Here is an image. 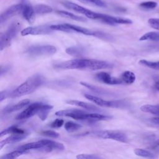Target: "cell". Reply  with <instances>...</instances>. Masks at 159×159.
<instances>
[{
    "label": "cell",
    "instance_id": "obj_1",
    "mask_svg": "<svg viewBox=\"0 0 159 159\" xmlns=\"http://www.w3.org/2000/svg\"><path fill=\"white\" fill-rule=\"evenodd\" d=\"M56 69L60 70H98L111 68L112 65L109 62L95 59H74L55 64Z\"/></svg>",
    "mask_w": 159,
    "mask_h": 159
},
{
    "label": "cell",
    "instance_id": "obj_2",
    "mask_svg": "<svg viewBox=\"0 0 159 159\" xmlns=\"http://www.w3.org/2000/svg\"><path fill=\"white\" fill-rule=\"evenodd\" d=\"M44 77L40 74H35L29 78L10 93L12 98H17L34 92L44 82Z\"/></svg>",
    "mask_w": 159,
    "mask_h": 159
},
{
    "label": "cell",
    "instance_id": "obj_3",
    "mask_svg": "<svg viewBox=\"0 0 159 159\" xmlns=\"http://www.w3.org/2000/svg\"><path fill=\"white\" fill-rule=\"evenodd\" d=\"M86 17L91 19L99 20L107 24L111 25H114L116 24H130L132 23V21L129 19L112 16L104 14L93 12L92 11H91V12Z\"/></svg>",
    "mask_w": 159,
    "mask_h": 159
},
{
    "label": "cell",
    "instance_id": "obj_4",
    "mask_svg": "<svg viewBox=\"0 0 159 159\" xmlns=\"http://www.w3.org/2000/svg\"><path fill=\"white\" fill-rule=\"evenodd\" d=\"M20 29V24L18 22H14L7 28V29L1 35L0 38V49L1 50L9 47L12 39L17 35Z\"/></svg>",
    "mask_w": 159,
    "mask_h": 159
},
{
    "label": "cell",
    "instance_id": "obj_5",
    "mask_svg": "<svg viewBox=\"0 0 159 159\" xmlns=\"http://www.w3.org/2000/svg\"><path fill=\"white\" fill-rule=\"evenodd\" d=\"M84 97L93 102V103L101 106L107 107H115V108H124L128 106L127 101L124 100H114V101H106L98 96H93L89 94H84Z\"/></svg>",
    "mask_w": 159,
    "mask_h": 159
},
{
    "label": "cell",
    "instance_id": "obj_6",
    "mask_svg": "<svg viewBox=\"0 0 159 159\" xmlns=\"http://www.w3.org/2000/svg\"><path fill=\"white\" fill-rule=\"evenodd\" d=\"M50 28L53 30L62 31L65 32H78L81 33L86 35L95 36L96 31L80 27L76 25H73L70 24H60L50 25Z\"/></svg>",
    "mask_w": 159,
    "mask_h": 159
},
{
    "label": "cell",
    "instance_id": "obj_7",
    "mask_svg": "<svg viewBox=\"0 0 159 159\" xmlns=\"http://www.w3.org/2000/svg\"><path fill=\"white\" fill-rule=\"evenodd\" d=\"M57 52L55 47L50 45H35L29 47L25 53L30 56L39 57L44 55H51Z\"/></svg>",
    "mask_w": 159,
    "mask_h": 159
},
{
    "label": "cell",
    "instance_id": "obj_8",
    "mask_svg": "<svg viewBox=\"0 0 159 159\" xmlns=\"http://www.w3.org/2000/svg\"><path fill=\"white\" fill-rule=\"evenodd\" d=\"M93 134L99 138L104 139H112L114 140L124 143H126L128 141V138L125 134L119 130H99L94 132Z\"/></svg>",
    "mask_w": 159,
    "mask_h": 159
},
{
    "label": "cell",
    "instance_id": "obj_9",
    "mask_svg": "<svg viewBox=\"0 0 159 159\" xmlns=\"http://www.w3.org/2000/svg\"><path fill=\"white\" fill-rule=\"evenodd\" d=\"M43 103L40 102H36L30 104L25 110L19 113L16 117L17 120H23L26 119L29 117L37 114L41 107H42Z\"/></svg>",
    "mask_w": 159,
    "mask_h": 159
},
{
    "label": "cell",
    "instance_id": "obj_10",
    "mask_svg": "<svg viewBox=\"0 0 159 159\" xmlns=\"http://www.w3.org/2000/svg\"><path fill=\"white\" fill-rule=\"evenodd\" d=\"M52 29L50 26L47 25H42L34 27H28L25 28L20 32V34L22 36H26L28 35H42L48 34L52 32Z\"/></svg>",
    "mask_w": 159,
    "mask_h": 159
},
{
    "label": "cell",
    "instance_id": "obj_11",
    "mask_svg": "<svg viewBox=\"0 0 159 159\" xmlns=\"http://www.w3.org/2000/svg\"><path fill=\"white\" fill-rule=\"evenodd\" d=\"M86 112L80 109H65L58 111L55 112V115L57 116H66V117H70L76 120H85L86 119Z\"/></svg>",
    "mask_w": 159,
    "mask_h": 159
},
{
    "label": "cell",
    "instance_id": "obj_12",
    "mask_svg": "<svg viewBox=\"0 0 159 159\" xmlns=\"http://www.w3.org/2000/svg\"><path fill=\"white\" fill-rule=\"evenodd\" d=\"M23 4L22 3L16 4L12 5L8 7L5 11H4L0 16V22L2 24V23L7 21L10 18L14 16H16L22 12Z\"/></svg>",
    "mask_w": 159,
    "mask_h": 159
},
{
    "label": "cell",
    "instance_id": "obj_13",
    "mask_svg": "<svg viewBox=\"0 0 159 159\" xmlns=\"http://www.w3.org/2000/svg\"><path fill=\"white\" fill-rule=\"evenodd\" d=\"M95 76L97 80L107 84L115 85V84H120L123 83L120 78H119L112 76L110 74L104 71H100L99 73H97Z\"/></svg>",
    "mask_w": 159,
    "mask_h": 159
},
{
    "label": "cell",
    "instance_id": "obj_14",
    "mask_svg": "<svg viewBox=\"0 0 159 159\" xmlns=\"http://www.w3.org/2000/svg\"><path fill=\"white\" fill-rule=\"evenodd\" d=\"M22 9L21 14L23 17L30 24H32L35 20V12L34 8L29 2L22 3Z\"/></svg>",
    "mask_w": 159,
    "mask_h": 159
},
{
    "label": "cell",
    "instance_id": "obj_15",
    "mask_svg": "<svg viewBox=\"0 0 159 159\" xmlns=\"http://www.w3.org/2000/svg\"><path fill=\"white\" fill-rule=\"evenodd\" d=\"M43 141L45 142V145L41 149V150L42 151L50 152L53 150L60 151L65 150V147L61 143L48 139H43Z\"/></svg>",
    "mask_w": 159,
    "mask_h": 159
},
{
    "label": "cell",
    "instance_id": "obj_16",
    "mask_svg": "<svg viewBox=\"0 0 159 159\" xmlns=\"http://www.w3.org/2000/svg\"><path fill=\"white\" fill-rule=\"evenodd\" d=\"M27 132H25L23 134H14L6 138V139L1 141L0 142V150L2 148V147L9 143H13L16 142H18L19 141H21L22 140L26 138L28 135Z\"/></svg>",
    "mask_w": 159,
    "mask_h": 159
},
{
    "label": "cell",
    "instance_id": "obj_17",
    "mask_svg": "<svg viewBox=\"0 0 159 159\" xmlns=\"http://www.w3.org/2000/svg\"><path fill=\"white\" fill-rule=\"evenodd\" d=\"M63 5L66 7L67 9H71L72 11H74L75 12H79V13H81V14H84L86 17V16L89 13V12L91 11V10L88 9H86L79 4H75L74 2H70V1H64L62 2Z\"/></svg>",
    "mask_w": 159,
    "mask_h": 159
},
{
    "label": "cell",
    "instance_id": "obj_18",
    "mask_svg": "<svg viewBox=\"0 0 159 159\" xmlns=\"http://www.w3.org/2000/svg\"><path fill=\"white\" fill-rule=\"evenodd\" d=\"M66 102L69 104L79 106L80 107H82L83 109H87V110H89V111H101L99 107H98L97 106H94L93 104L86 102H83V101L71 99V100L66 101Z\"/></svg>",
    "mask_w": 159,
    "mask_h": 159
},
{
    "label": "cell",
    "instance_id": "obj_19",
    "mask_svg": "<svg viewBox=\"0 0 159 159\" xmlns=\"http://www.w3.org/2000/svg\"><path fill=\"white\" fill-rule=\"evenodd\" d=\"M29 103H30V100L28 99H24V100H22V101L18 102L17 103H16L15 104L7 106V107H6L4 109L3 111L6 113H9V112L17 111H19V110L22 109L23 107H24L25 106L28 105Z\"/></svg>",
    "mask_w": 159,
    "mask_h": 159
},
{
    "label": "cell",
    "instance_id": "obj_20",
    "mask_svg": "<svg viewBox=\"0 0 159 159\" xmlns=\"http://www.w3.org/2000/svg\"><path fill=\"white\" fill-rule=\"evenodd\" d=\"M45 145V142L43 140H40L37 142H30L24 145H22L21 146H19L17 149H20V150H32V149H37V150H40L44 147Z\"/></svg>",
    "mask_w": 159,
    "mask_h": 159
},
{
    "label": "cell",
    "instance_id": "obj_21",
    "mask_svg": "<svg viewBox=\"0 0 159 159\" xmlns=\"http://www.w3.org/2000/svg\"><path fill=\"white\" fill-rule=\"evenodd\" d=\"M80 84H81L82 86L88 88L89 90H91V91H93V92H94L96 94H101V95H107V94H109L111 93L109 91H108L107 90H106L105 89H103L102 88L94 86L93 84H89V83H86V82L81 81V82H80Z\"/></svg>",
    "mask_w": 159,
    "mask_h": 159
},
{
    "label": "cell",
    "instance_id": "obj_22",
    "mask_svg": "<svg viewBox=\"0 0 159 159\" xmlns=\"http://www.w3.org/2000/svg\"><path fill=\"white\" fill-rule=\"evenodd\" d=\"M57 13L58 14H59L60 16H62L63 17H66L68 19H70L74 20H76V21H80V22H85L86 21V19L81 17V16H79L77 15H75L71 12H68V11H57Z\"/></svg>",
    "mask_w": 159,
    "mask_h": 159
},
{
    "label": "cell",
    "instance_id": "obj_23",
    "mask_svg": "<svg viewBox=\"0 0 159 159\" xmlns=\"http://www.w3.org/2000/svg\"><path fill=\"white\" fill-rule=\"evenodd\" d=\"M66 53L68 55L74 57H81L85 53V50L81 47L79 46H74L70 47L66 49Z\"/></svg>",
    "mask_w": 159,
    "mask_h": 159
},
{
    "label": "cell",
    "instance_id": "obj_24",
    "mask_svg": "<svg viewBox=\"0 0 159 159\" xmlns=\"http://www.w3.org/2000/svg\"><path fill=\"white\" fill-rule=\"evenodd\" d=\"M135 74L130 71H125L121 74L120 79L122 80L123 83L130 84H132L135 80Z\"/></svg>",
    "mask_w": 159,
    "mask_h": 159
},
{
    "label": "cell",
    "instance_id": "obj_25",
    "mask_svg": "<svg viewBox=\"0 0 159 159\" xmlns=\"http://www.w3.org/2000/svg\"><path fill=\"white\" fill-rule=\"evenodd\" d=\"M34 11L36 14H45L52 12L53 9L50 6L43 4H37L34 6Z\"/></svg>",
    "mask_w": 159,
    "mask_h": 159
},
{
    "label": "cell",
    "instance_id": "obj_26",
    "mask_svg": "<svg viewBox=\"0 0 159 159\" xmlns=\"http://www.w3.org/2000/svg\"><path fill=\"white\" fill-rule=\"evenodd\" d=\"M26 132L24 130L18 128L17 126L12 125L11 126L3 130H2L0 133V137H2L7 134H23Z\"/></svg>",
    "mask_w": 159,
    "mask_h": 159
},
{
    "label": "cell",
    "instance_id": "obj_27",
    "mask_svg": "<svg viewBox=\"0 0 159 159\" xmlns=\"http://www.w3.org/2000/svg\"><path fill=\"white\" fill-rule=\"evenodd\" d=\"M140 110L144 112L150 113L152 114L159 116V104L158 105L145 104L140 107Z\"/></svg>",
    "mask_w": 159,
    "mask_h": 159
},
{
    "label": "cell",
    "instance_id": "obj_28",
    "mask_svg": "<svg viewBox=\"0 0 159 159\" xmlns=\"http://www.w3.org/2000/svg\"><path fill=\"white\" fill-rule=\"evenodd\" d=\"M52 108H53L52 106L50 104H43L37 115L42 120H45L48 116V112Z\"/></svg>",
    "mask_w": 159,
    "mask_h": 159
},
{
    "label": "cell",
    "instance_id": "obj_29",
    "mask_svg": "<svg viewBox=\"0 0 159 159\" xmlns=\"http://www.w3.org/2000/svg\"><path fill=\"white\" fill-rule=\"evenodd\" d=\"M140 40H153L159 42V32H149L143 34Z\"/></svg>",
    "mask_w": 159,
    "mask_h": 159
},
{
    "label": "cell",
    "instance_id": "obj_30",
    "mask_svg": "<svg viewBox=\"0 0 159 159\" xmlns=\"http://www.w3.org/2000/svg\"><path fill=\"white\" fill-rule=\"evenodd\" d=\"M26 152L25 150H20V149H17L16 150L12 151L11 152H9L8 153H6L3 156L1 157V159H12V158H16L20 155L24 154Z\"/></svg>",
    "mask_w": 159,
    "mask_h": 159
},
{
    "label": "cell",
    "instance_id": "obj_31",
    "mask_svg": "<svg viewBox=\"0 0 159 159\" xmlns=\"http://www.w3.org/2000/svg\"><path fill=\"white\" fill-rule=\"evenodd\" d=\"M134 153L139 157H145V158H155V155L153 153L150 152L149 150L142 149V148H135L134 150Z\"/></svg>",
    "mask_w": 159,
    "mask_h": 159
},
{
    "label": "cell",
    "instance_id": "obj_32",
    "mask_svg": "<svg viewBox=\"0 0 159 159\" xmlns=\"http://www.w3.org/2000/svg\"><path fill=\"white\" fill-rule=\"evenodd\" d=\"M139 64L153 70H159V61H151L146 60H140L139 61Z\"/></svg>",
    "mask_w": 159,
    "mask_h": 159
},
{
    "label": "cell",
    "instance_id": "obj_33",
    "mask_svg": "<svg viewBox=\"0 0 159 159\" xmlns=\"http://www.w3.org/2000/svg\"><path fill=\"white\" fill-rule=\"evenodd\" d=\"M81 127V125L78 123L72 122V121H68L65 124V129L68 132H73Z\"/></svg>",
    "mask_w": 159,
    "mask_h": 159
},
{
    "label": "cell",
    "instance_id": "obj_34",
    "mask_svg": "<svg viewBox=\"0 0 159 159\" xmlns=\"http://www.w3.org/2000/svg\"><path fill=\"white\" fill-rule=\"evenodd\" d=\"M78 1L86 4H91L101 7H106L107 6L106 4L102 0H78Z\"/></svg>",
    "mask_w": 159,
    "mask_h": 159
},
{
    "label": "cell",
    "instance_id": "obj_35",
    "mask_svg": "<svg viewBox=\"0 0 159 159\" xmlns=\"http://www.w3.org/2000/svg\"><path fill=\"white\" fill-rule=\"evenodd\" d=\"M139 6L144 9H153L157 6V2L155 1L142 2L139 4Z\"/></svg>",
    "mask_w": 159,
    "mask_h": 159
},
{
    "label": "cell",
    "instance_id": "obj_36",
    "mask_svg": "<svg viewBox=\"0 0 159 159\" xmlns=\"http://www.w3.org/2000/svg\"><path fill=\"white\" fill-rule=\"evenodd\" d=\"M76 158L79 159H97L101 157L94 154H79L76 156Z\"/></svg>",
    "mask_w": 159,
    "mask_h": 159
},
{
    "label": "cell",
    "instance_id": "obj_37",
    "mask_svg": "<svg viewBox=\"0 0 159 159\" xmlns=\"http://www.w3.org/2000/svg\"><path fill=\"white\" fill-rule=\"evenodd\" d=\"M42 135L50 137V138H58L59 137V134L54 130H45L43 131L42 133Z\"/></svg>",
    "mask_w": 159,
    "mask_h": 159
},
{
    "label": "cell",
    "instance_id": "obj_38",
    "mask_svg": "<svg viewBox=\"0 0 159 159\" xmlns=\"http://www.w3.org/2000/svg\"><path fill=\"white\" fill-rule=\"evenodd\" d=\"M150 25L157 30H159V19L157 18H151L148 20Z\"/></svg>",
    "mask_w": 159,
    "mask_h": 159
},
{
    "label": "cell",
    "instance_id": "obj_39",
    "mask_svg": "<svg viewBox=\"0 0 159 159\" xmlns=\"http://www.w3.org/2000/svg\"><path fill=\"white\" fill-rule=\"evenodd\" d=\"M63 123L64 120L63 119H57L51 123L50 127L52 128H60L63 125Z\"/></svg>",
    "mask_w": 159,
    "mask_h": 159
},
{
    "label": "cell",
    "instance_id": "obj_40",
    "mask_svg": "<svg viewBox=\"0 0 159 159\" xmlns=\"http://www.w3.org/2000/svg\"><path fill=\"white\" fill-rule=\"evenodd\" d=\"M8 95L10 96V94L9 93L8 91H7V90L2 91L1 92V94H0V96H1L0 101H2L4 99H5L7 97Z\"/></svg>",
    "mask_w": 159,
    "mask_h": 159
},
{
    "label": "cell",
    "instance_id": "obj_41",
    "mask_svg": "<svg viewBox=\"0 0 159 159\" xmlns=\"http://www.w3.org/2000/svg\"><path fill=\"white\" fill-rule=\"evenodd\" d=\"M150 120L151 121V122H152L153 124L157 125L159 126V117H152L150 119Z\"/></svg>",
    "mask_w": 159,
    "mask_h": 159
},
{
    "label": "cell",
    "instance_id": "obj_42",
    "mask_svg": "<svg viewBox=\"0 0 159 159\" xmlns=\"http://www.w3.org/2000/svg\"><path fill=\"white\" fill-rule=\"evenodd\" d=\"M154 87L157 90L159 91V78L155 80V82L154 83Z\"/></svg>",
    "mask_w": 159,
    "mask_h": 159
},
{
    "label": "cell",
    "instance_id": "obj_43",
    "mask_svg": "<svg viewBox=\"0 0 159 159\" xmlns=\"http://www.w3.org/2000/svg\"><path fill=\"white\" fill-rule=\"evenodd\" d=\"M155 143H156V144H157V145H158V146H159V139H157V140H156Z\"/></svg>",
    "mask_w": 159,
    "mask_h": 159
}]
</instances>
